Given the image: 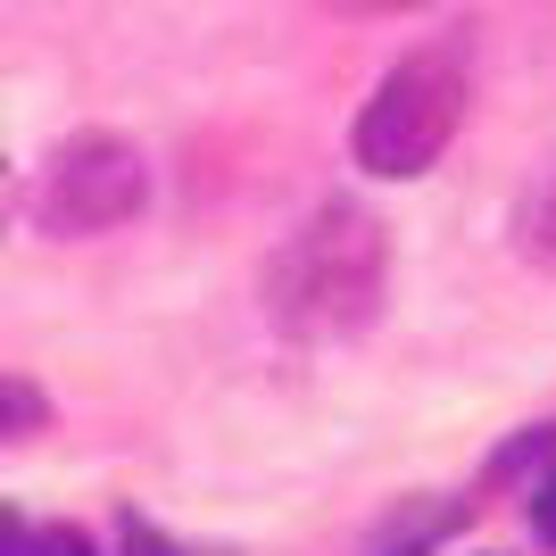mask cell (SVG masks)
Wrapping results in <instances>:
<instances>
[{
    "instance_id": "obj_1",
    "label": "cell",
    "mask_w": 556,
    "mask_h": 556,
    "mask_svg": "<svg viewBox=\"0 0 556 556\" xmlns=\"http://www.w3.org/2000/svg\"><path fill=\"white\" fill-rule=\"evenodd\" d=\"M391 282V232L357 200H325L275 257H266V316L291 341H349L374 325Z\"/></svg>"
},
{
    "instance_id": "obj_2",
    "label": "cell",
    "mask_w": 556,
    "mask_h": 556,
    "mask_svg": "<svg viewBox=\"0 0 556 556\" xmlns=\"http://www.w3.org/2000/svg\"><path fill=\"white\" fill-rule=\"evenodd\" d=\"M457 125H465V59L457 50H407V59L374 84V100L357 109L349 150H357L366 175L407 184V175H424V166L457 141Z\"/></svg>"
},
{
    "instance_id": "obj_3",
    "label": "cell",
    "mask_w": 556,
    "mask_h": 556,
    "mask_svg": "<svg viewBox=\"0 0 556 556\" xmlns=\"http://www.w3.org/2000/svg\"><path fill=\"white\" fill-rule=\"evenodd\" d=\"M150 200V159L125 134H67L34 175V225L59 241H92V232L134 225Z\"/></svg>"
},
{
    "instance_id": "obj_4",
    "label": "cell",
    "mask_w": 556,
    "mask_h": 556,
    "mask_svg": "<svg viewBox=\"0 0 556 556\" xmlns=\"http://www.w3.org/2000/svg\"><path fill=\"white\" fill-rule=\"evenodd\" d=\"M465 523V507L457 498H399L382 523H374V540H366V556H432L448 532Z\"/></svg>"
},
{
    "instance_id": "obj_5",
    "label": "cell",
    "mask_w": 556,
    "mask_h": 556,
    "mask_svg": "<svg viewBox=\"0 0 556 556\" xmlns=\"http://www.w3.org/2000/svg\"><path fill=\"white\" fill-rule=\"evenodd\" d=\"M34 432H50V399H42V382L0 374V448H9V441H34Z\"/></svg>"
},
{
    "instance_id": "obj_6",
    "label": "cell",
    "mask_w": 556,
    "mask_h": 556,
    "mask_svg": "<svg viewBox=\"0 0 556 556\" xmlns=\"http://www.w3.org/2000/svg\"><path fill=\"white\" fill-rule=\"evenodd\" d=\"M540 473H556V424H532L515 448L490 457V482H540Z\"/></svg>"
},
{
    "instance_id": "obj_7",
    "label": "cell",
    "mask_w": 556,
    "mask_h": 556,
    "mask_svg": "<svg viewBox=\"0 0 556 556\" xmlns=\"http://www.w3.org/2000/svg\"><path fill=\"white\" fill-rule=\"evenodd\" d=\"M532 532L556 548V473H540V482H532Z\"/></svg>"
},
{
    "instance_id": "obj_8",
    "label": "cell",
    "mask_w": 556,
    "mask_h": 556,
    "mask_svg": "<svg viewBox=\"0 0 556 556\" xmlns=\"http://www.w3.org/2000/svg\"><path fill=\"white\" fill-rule=\"evenodd\" d=\"M125 556H184V548H175V540H159L141 515H125Z\"/></svg>"
},
{
    "instance_id": "obj_9",
    "label": "cell",
    "mask_w": 556,
    "mask_h": 556,
    "mask_svg": "<svg viewBox=\"0 0 556 556\" xmlns=\"http://www.w3.org/2000/svg\"><path fill=\"white\" fill-rule=\"evenodd\" d=\"M341 17H399V9H424V0H325Z\"/></svg>"
},
{
    "instance_id": "obj_10",
    "label": "cell",
    "mask_w": 556,
    "mask_h": 556,
    "mask_svg": "<svg viewBox=\"0 0 556 556\" xmlns=\"http://www.w3.org/2000/svg\"><path fill=\"white\" fill-rule=\"evenodd\" d=\"M34 556H92V540L59 523V532H42V540H34Z\"/></svg>"
},
{
    "instance_id": "obj_11",
    "label": "cell",
    "mask_w": 556,
    "mask_h": 556,
    "mask_svg": "<svg viewBox=\"0 0 556 556\" xmlns=\"http://www.w3.org/2000/svg\"><path fill=\"white\" fill-rule=\"evenodd\" d=\"M9 208H17V184H9V159H0V225H9Z\"/></svg>"
},
{
    "instance_id": "obj_12",
    "label": "cell",
    "mask_w": 556,
    "mask_h": 556,
    "mask_svg": "<svg viewBox=\"0 0 556 556\" xmlns=\"http://www.w3.org/2000/svg\"><path fill=\"white\" fill-rule=\"evenodd\" d=\"M9 548H17V515L0 507V556H9Z\"/></svg>"
}]
</instances>
